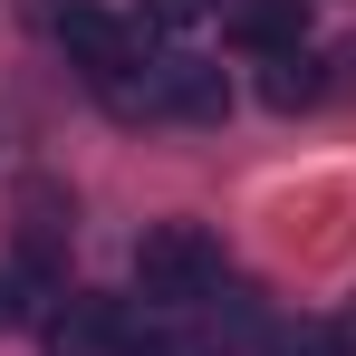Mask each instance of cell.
I'll return each mask as SVG.
<instances>
[{"label":"cell","instance_id":"obj_1","mask_svg":"<svg viewBox=\"0 0 356 356\" xmlns=\"http://www.w3.org/2000/svg\"><path fill=\"white\" fill-rule=\"evenodd\" d=\"M116 116H183V125H222L232 116V77L212 58H183V49H154V67L106 97Z\"/></svg>","mask_w":356,"mask_h":356},{"label":"cell","instance_id":"obj_2","mask_svg":"<svg viewBox=\"0 0 356 356\" xmlns=\"http://www.w3.org/2000/svg\"><path fill=\"white\" fill-rule=\"evenodd\" d=\"M135 280L164 308H202V298H222V241L202 222H154L135 241Z\"/></svg>","mask_w":356,"mask_h":356},{"label":"cell","instance_id":"obj_3","mask_svg":"<svg viewBox=\"0 0 356 356\" xmlns=\"http://www.w3.org/2000/svg\"><path fill=\"white\" fill-rule=\"evenodd\" d=\"M39 337H49V356H145V337H154V327H145L135 308H116V298L67 289L58 308H49V327H39Z\"/></svg>","mask_w":356,"mask_h":356},{"label":"cell","instance_id":"obj_4","mask_svg":"<svg viewBox=\"0 0 356 356\" xmlns=\"http://www.w3.org/2000/svg\"><path fill=\"white\" fill-rule=\"evenodd\" d=\"M222 29H232V49H250V58H289L298 39H308V0H241Z\"/></svg>","mask_w":356,"mask_h":356},{"label":"cell","instance_id":"obj_5","mask_svg":"<svg viewBox=\"0 0 356 356\" xmlns=\"http://www.w3.org/2000/svg\"><path fill=\"white\" fill-rule=\"evenodd\" d=\"M260 97H270V106H280V116H298V106H318V97H327V67L318 58H260Z\"/></svg>","mask_w":356,"mask_h":356},{"label":"cell","instance_id":"obj_6","mask_svg":"<svg viewBox=\"0 0 356 356\" xmlns=\"http://www.w3.org/2000/svg\"><path fill=\"white\" fill-rule=\"evenodd\" d=\"M260 356H347V337L318 327V318H280V327L260 337Z\"/></svg>","mask_w":356,"mask_h":356},{"label":"cell","instance_id":"obj_7","mask_svg":"<svg viewBox=\"0 0 356 356\" xmlns=\"http://www.w3.org/2000/svg\"><path fill=\"white\" fill-rule=\"evenodd\" d=\"M212 10H222V0H145L135 19H145V29H202Z\"/></svg>","mask_w":356,"mask_h":356},{"label":"cell","instance_id":"obj_8","mask_svg":"<svg viewBox=\"0 0 356 356\" xmlns=\"http://www.w3.org/2000/svg\"><path fill=\"white\" fill-rule=\"evenodd\" d=\"M19 308H29V298H19V280L0 270V327H19Z\"/></svg>","mask_w":356,"mask_h":356},{"label":"cell","instance_id":"obj_9","mask_svg":"<svg viewBox=\"0 0 356 356\" xmlns=\"http://www.w3.org/2000/svg\"><path fill=\"white\" fill-rule=\"evenodd\" d=\"M337 337H347V356H356V298H347V318H337Z\"/></svg>","mask_w":356,"mask_h":356}]
</instances>
